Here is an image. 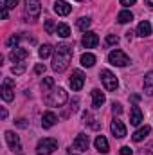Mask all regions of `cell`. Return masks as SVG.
<instances>
[{"label":"cell","mask_w":153,"mask_h":155,"mask_svg":"<svg viewBox=\"0 0 153 155\" xmlns=\"http://www.w3.org/2000/svg\"><path fill=\"white\" fill-rule=\"evenodd\" d=\"M72 60V45L70 43H60L56 47L54 58H52V69L56 72H63Z\"/></svg>","instance_id":"1"},{"label":"cell","mask_w":153,"mask_h":155,"mask_svg":"<svg viewBox=\"0 0 153 155\" xmlns=\"http://www.w3.org/2000/svg\"><path fill=\"white\" fill-rule=\"evenodd\" d=\"M67 99H69V96H67L65 88L58 87V88H52L50 92H47L45 103H47L49 107H63V105L67 103Z\"/></svg>","instance_id":"2"},{"label":"cell","mask_w":153,"mask_h":155,"mask_svg":"<svg viewBox=\"0 0 153 155\" xmlns=\"http://www.w3.org/2000/svg\"><path fill=\"white\" fill-rule=\"evenodd\" d=\"M54 150H58V141L52 137H45L36 144V153L38 155H50Z\"/></svg>","instance_id":"3"},{"label":"cell","mask_w":153,"mask_h":155,"mask_svg":"<svg viewBox=\"0 0 153 155\" xmlns=\"http://www.w3.org/2000/svg\"><path fill=\"white\" fill-rule=\"evenodd\" d=\"M108 63L110 65H115V67H126V65H130V58L122 51L115 49V51H112L108 54Z\"/></svg>","instance_id":"4"},{"label":"cell","mask_w":153,"mask_h":155,"mask_svg":"<svg viewBox=\"0 0 153 155\" xmlns=\"http://www.w3.org/2000/svg\"><path fill=\"white\" fill-rule=\"evenodd\" d=\"M101 81H103V85H105V88L106 90H110V92H114L115 88L119 87V81H117V78L112 71H108V69H105V71H101Z\"/></svg>","instance_id":"5"},{"label":"cell","mask_w":153,"mask_h":155,"mask_svg":"<svg viewBox=\"0 0 153 155\" xmlns=\"http://www.w3.org/2000/svg\"><path fill=\"white\" fill-rule=\"evenodd\" d=\"M0 94H2V99L4 101H13L15 99V81L11 78H5L4 83H2V88H0Z\"/></svg>","instance_id":"6"},{"label":"cell","mask_w":153,"mask_h":155,"mask_svg":"<svg viewBox=\"0 0 153 155\" xmlns=\"http://www.w3.org/2000/svg\"><path fill=\"white\" fill-rule=\"evenodd\" d=\"M41 13V2L40 0H25V15L29 18H38Z\"/></svg>","instance_id":"7"},{"label":"cell","mask_w":153,"mask_h":155,"mask_svg":"<svg viewBox=\"0 0 153 155\" xmlns=\"http://www.w3.org/2000/svg\"><path fill=\"white\" fill-rule=\"evenodd\" d=\"M5 141H7V144H9V148L13 150V152H16L18 155H22V144H20V137L15 134V132H11V130H7L5 132Z\"/></svg>","instance_id":"8"},{"label":"cell","mask_w":153,"mask_h":155,"mask_svg":"<svg viewBox=\"0 0 153 155\" xmlns=\"http://www.w3.org/2000/svg\"><path fill=\"white\" fill-rule=\"evenodd\" d=\"M83 85H85V74L81 71H72V76H70V87H72V90H76V92L81 90Z\"/></svg>","instance_id":"9"},{"label":"cell","mask_w":153,"mask_h":155,"mask_svg":"<svg viewBox=\"0 0 153 155\" xmlns=\"http://www.w3.org/2000/svg\"><path fill=\"white\" fill-rule=\"evenodd\" d=\"M27 56H29V51L24 49V47H15V49L11 51V54H9V58H11L13 63H20V61H24Z\"/></svg>","instance_id":"10"},{"label":"cell","mask_w":153,"mask_h":155,"mask_svg":"<svg viewBox=\"0 0 153 155\" xmlns=\"http://www.w3.org/2000/svg\"><path fill=\"white\" fill-rule=\"evenodd\" d=\"M110 130H112L114 137H117V139L126 137V126H124V124H122V121H119V119H114V121H112Z\"/></svg>","instance_id":"11"},{"label":"cell","mask_w":153,"mask_h":155,"mask_svg":"<svg viewBox=\"0 0 153 155\" xmlns=\"http://www.w3.org/2000/svg\"><path fill=\"white\" fill-rule=\"evenodd\" d=\"M81 43H83V47H86V49H94V47H97V43H99V36H97L96 33L88 31V33H85Z\"/></svg>","instance_id":"12"},{"label":"cell","mask_w":153,"mask_h":155,"mask_svg":"<svg viewBox=\"0 0 153 155\" xmlns=\"http://www.w3.org/2000/svg\"><path fill=\"white\" fill-rule=\"evenodd\" d=\"M54 11H56L60 16H67V15L72 11V5H70L69 2H65V0H56V2H54Z\"/></svg>","instance_id":"13"},{"label":"cell","mask_w":153,"mask_h":155,"mask_svg":"<svg viewBox=\"0 0 153 155\" xmlns=\"http://www.w3.org/2000/svg\"><path fill=\"white\" fill-rule=\"evenodd\" d=\"M106 97H105V92H101L99 88H94L92 90V107L94 108H101L105 105Z\"/></svg>","instance_id":"14"},{"label":"cell","mask_w":153,"mask_h":155,"mask_svg":"<svg viewBox=\"0 0 153 155\" xmlns=\"http://www.w3.org/2000/svg\"><path fill=\"white\" fill-rule=\"evenodd\" d=\"M74 148L79 152H86L88 150V135L86 134H77L74 139Z\"/></svg>","instance_id":"15"},{"label":"cell","mask_w":153,"mask_h":155,"mask_svg":"<svg viewBox=\"0 0 153 155\" xmlns=\"http://www.w3.org/2000/svg\"><path fill=\"white\" fill-rule=\"evenodd\" d=\"M94 144H96V150L101 152V153H106V152L110 150V148H108V141H106L105 135H97L96 141H94Z\"/></svg>","instance_id":"16"},{"label":"cell","mask_w":153,"mask_h":155,"mask_svg":"<svg viewBox=\"0 0 153 155\" xmlns=\"http://www.w3.org/2000/svg\"><path fill=\"white\" fill-rule=\"evenodd\" d=\"M56 121H58V117H56L54 112H45L43 117H41V126L43 128H50V126L56 124Z\"/></svg>","instance_id":"17"},{"label":"cell","mask_w":153,"mask_h":155,"mask_svg":"<svg viewBox=\"0 0 153 155\" xmlns=\"http://www.w3.org/2000/svg\"><path fill=\"white\" fill-rule=\"evenodd\" d=\"M137 35L142 36V38H144V36H150V35H151V24H150L148 20H142V22L137 25Z\"/></svg>","instance_id":"18"},{"label":"cell","mask_w":153,"mask_h":155,"mask_svg":"<svg viewBox=\"0 0 153 155\" xmlns=\"http://www.w3.org/2000/svg\"><path fill=\"white\" fill-rule=\"evenodd\" d=\"M150 132H151V128H150V126H142V128H139V130L132 135V139H133L135 143H141V141H144V139L150 135Z\"/></svg>","instance_id":"19"},{"label":"cell","mask_w":153,"mask_h":155,"mask_svg":"<svg viewBox=\"0 0 153 155\" xmlns=\"http://www.w3.org/2000/svg\"><path fill=\"white\" fill-rule=\"evenodd\" d=\"M142 119H144V116H142L141 108H139V107H133V108H132V116H130V123H132L133 126H139V124L142 123Z\"/></svg>","instance_id":"20"},{"label":"cell","mask_w":153,"mask_h":155,"mask_svg":"<svg viewBox=\"0 0 153 155\" xmlns=\"http://www.w3.org/2000/svg\"><path fill=\"white\" fill-rule=\"evenodd\" d=\"M144 92L148 96H153V71L144 76Z\"/></svg>","instance_id":"21"},{"label":"cell","mask_w":153,"mask_h":155,"mask_svg":"<svg viewBox=\"0 0 153 155\" xmlns=\"http://www.w3.org/2000/svg\"><path fill=\"white\" fill-rule=\"evenodd\" d=\"M83 121L92 128V130H99V123H97V119H94V117L90 116V112H83Z\"/></svg>","instance_id":"22"},{"label":"cell","mask_w":153,"mask_h":155,"mask_svg":"<svg viewBox=\"0 0 153 155\" xmlns=\"http://www.w3.org/2000/svg\"><path fill=\"white\" fill-rule=\"evenodd\" d=\"M81 65H83V67H94V65H96V56L90 54V52L81 54Z\"/></svg>","instance_id":"23"},{"label":"cell","mask_w":153,"mask_h":155,"mask_svg":"<svg viewBox=\"0 0 153 155\" xmlns=\"http://www.w3.org/2000/svg\"><path fill=\"white\" fill-rule=\"evenodd\" d=\"M56 33H58V36H61V38H69V36H70V27H69L67 24H58Z\"/></svg>","instance_id":"24"},{"label":"cell","mask_w":153,"mask_h":155,"mask_svg":"<svg viewBox=\"0 0 153 155\" xmlns=\"http://www.w3.org/2000/svg\"><path fill=\"white\" fill-rule=\"evenodd\" d=\"M117 20H119V24H128V22L133 20V15H132L130 11H121V13L117 15Z\"/></svg>","instance_id":"25"},{"label":"cell","mask_w":153,"mask_h":155,"mask_svg":"<svg viewBox=\"0 0 153 155\" xmlns=\"http://www.w3.org/2000/svg\"><path fill=\"white\" fill-rule=\"evenodd\" d=\"M38 54H40V58H43V60H45V58H49V56L52 54V47H50L49 43L41 45V47H40V51H38Z\"/></svg>","instance_id":"26"},{"label":"cell","mask_w":153,"mask_h":155,"mask_svg":"<svg viewBox=\"0 0 153 155\" xmlns=\"http://www.w3.org/2000/svg\"><path fill=\"white\" fill-rule=\"evenodd\" d=\"M90 24H92V20H90L88 16H83V18L77 20V27H79L81 31H85V33H86V29L90 27Z\"/></svg>","instance_id":"27"},{"label":"cell","mask_w":153,"mask_h":155,"mask_svg":"<svg viewBox=\"0 0 153 155\" xmlns=\"http://www.w3.org/2000/svg\"><path fill=\"white\" fill-rule=\"evenodd\" d=\"M54 87V79L52 78H43V81H41V88L43 90H50Z\"/></svg>","instance_id":"28"},{"label":"cell","mask_w":153,"mask_h":155,"mask_svg":"<svg viewBox=\"0 0 153 155\" xmlns=\"http://www.w3.org/2000/svg\"><path fill=\"white\" fill-rule=\"evenodd\" d=\"M25 72V63H15V67H13V74H24Z\"/></svg>","instance_id":"29"},{"label":"cell","mask_w":153,"mask_h":155,"mask_svg":"<svg viewBox=\"0 0 153 155\" xmlns=\"http://www.w3.org/2000/svg\"><path fill=\"white\" fill-rule=\"evenodd\" d=\"M56 27H58V25H54V22H52V20H47V22H45V31H47L49 35L56 33Z\"/></svg>","instance_id":"30"},{"label":"cell","mask_w":153,"mask_h":155,"mask_svg":"<svg viewBox=\"0 0 153 155\" xmlns=\"http://www.w3.org/2000/svg\"><path fill=\"white\" fill-rule=\"evenodd\" d=\"M119 43V38L115 35H108L106 36V45H117Z\"/></svg>","instance_id":"31"},{"label":"cell","mask_w":153,"mask_h":155,"mask_svg":"<svg viewBox=\"0 0 153 155\" xmlns=\"http://www.w3.org/2000/svg\"><path fill=\"white\" fill-rule=\"evenodd\" d=\"M4 5H5L7 9H15V7L18 5V0H4Z\"/></svg>","instance_id":"32"},{"label":"cell","mask_w":153,"mask_h":155,"mask_svg":"<svg viewBox=\"0 0 153 155\" xmlns=\"http://www.w3.org/2000/svg\"><path fill=\"white\" fill-rule=\"evenodd\" d=\"M20 41V36H11L7 40V47H16V43Z\"/></svg>","instance_id":"33"},{"label":"cell","mask_w":153,"mask_h":155,"mask_svg":"<svg viewBox=\"0 0 153 155\" xmlns=\"http://www.w3.org/2000/svg\"><path fill=\"white\" fill-rule=\"evenodd\" d=\"M121 155H133V152H132L130 146H122L121 148Z\"/></svg>","instance_id":"34"},{"label":"cell","mask_w":153,"mask_h":155,"mask_svg":"<svg viewBox=\"0 0 153 155\" xmlns=\"http://www.w3.org/2000/svg\"><path fill=\"white\" fill-rule=\"evenodd\" d=\"M34 72H36V74H43V72H45V65L38 63V65L34 67Z\"/></svg>","instance_id":"35"},{"label":"cell","mask_w":153,"mask_h":155,"mask_svg":"<svg viewBox=\"0 0 153 155\" xmlns=\"http://www.w3.org/2000/svg\"><path fill=\"white\" fill-rule=\"evenodd\" d=\"M112 110H114V114H121V112H122V107H121L119 103H114V105H112Z\"/></svg>","instance_id":"36"},{"label":"cell","mask_w":153,"mask_h":155,"mask_svg":"<svg viewBox=\"0 0 153 155\" xmlns=\"http://www.w3.org/2000/svg\"><path fill=\"white\" fill-rule=\"evenodd\" d=\"M7 15H9V13H7V7H5V5H2V18H4V20H7Z\"/></svg>","instance_id":"37"},{"label":"cell","mask_w":153,"mask_h":155,"mask_svg":"<svg viewBox=\"0 0 153 155\" xmlns=\"http://www.w3.org/2000/svg\"><path fill=\"white\" fill-rule=\"evenodd\" d=\"M16 124H18L20 128H25V126H27V123H25V119H18V121H16Z\"/></svg>","instance_id":"38"},{"label":"cell","mask_w":153,"mask_h":155,"mask_svg":"<svg viewBox=\"0 0 153 155\" xmlns=\"http://www.w3.org/2000/svg\"><path fill=\"white\" fill-rule=\"evenodd\" d=\"M121 4L128 7V5H133V4H135V0H121Z\"/></svg>","instance_id":"39"},{"label":"cell","mask_w":153,"mask_h":155,"mask_svg":"<svg viewBox=\"0 0 153 155\" xmlns=\"http://www.w3.org/2000/svg\"><path fill=\"white\" fill-rule=\"evenodd\" d=\"M0 117H2V119H5V117H7V110H5V108H2V110H0Z\"/></svg>","instance_id":"40"},{"label":"cell","mask_w":153,"mask_h":155,"mask_svg":"<svg viewBox=\"0 0 153 155\" xmlns=\"http://www.w3.org/2000/svg\"><path fill=\"white\" fill-rule=\"evenodd\" d=\"M144 2H146V5H148V7H151V9H153V0H144Z\"/></svg>","instance_id":"41"},{"label":"cell","mask_w":153,"mask_h":155,"mask_svg":"<svg viewBox=\"0 0 153 155\" xmlns=\"http://www.w3.org/2000/svg\"><path fill=\"white\" fill-rule=\"evenodd\" d=\"M77 2H81V0H77Z\"/></svg>","instance_id":"42"},{"label":"cell","mask_w":153,"mask_h":155,"mask_svg":"<svg viewBox=\"0 0 153 155\" xmlns=\"http://www.w3.org/2000/svg\"><path fill=\"white\" fill-rule=\"evenodd\" d=\"M69 155H72V153H69Z\"/></svg>","instance_id":"43"}]
</instances>
